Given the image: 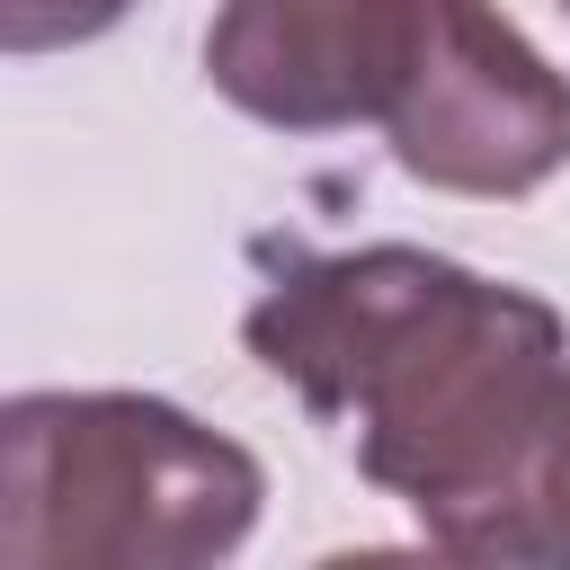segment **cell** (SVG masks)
Here are the masks:
<instances>
[{"label":"cell","instance_id":"cell-1","mask_svg":"<svg viewBox=\"0 0 570 570\" xmlns=\"http://www.w3.org/2000/svg\"><path fill=\"white\" fill-rule=\"evenodd\" d=\"M249 356L392 490L428 543L517 561L534 436L570 383V330L543 294L472 276L436 249H294L240 321Z\"/></svg>","mask_w":570,"mask_h":570},{"label":"cell","instance_id":"cell-2","mask_svg":"<svg viewBox=\"0 0 570 570\" xmlns=\"http://www.w3.org/2000/svg\"><path fill=\"white\" fill-rule=\"evenodd\" d=\"M205 80L276 134L383 125L445 196H534L570 169V80L490 0H223Z\"/></svg>","mask_w":570,"mask_h":570},{"label":"cell","instance_id":"cell-3","mask_svg":"<svg viewBox=\"0 0 570 570\" xmlns=\"http://www.w3.org/2000/svg\"><path fill=\"white\" fill-rule=\"evenodd\" d=\"M267 472L151 392L0 410V570H205L249 543Z\"/></svg>","mask_w":570,"mask_h":570},{"label":"cell","instance_id":"cell-4","mask_svg":"<svg viewBox=\"0 0 570 570\" xmlns=\"http://www.w3.org/2000/svg\"><path fill=\"white\" fill-rule=\"evenodd\" d=\"M517 561H570V383L534 436L525 499H517Z\"/></svg>","mask_w":570,"mask_h":570},{"label":"cell","instance_id":"cell-5","mask_svg":"<svg viewBox=\"0 0 570 570\" xmlns=\"http://www.w3.org/2000/svg\"><path fill=\"white\" fill-rule=\"evenodd\" d=\"M134 0H0V45L9 53H62V45H89L125 18Z\"/></svg>","mask_w":570,"mask_h":570},{"label":"cell","instance_id":"cell-6","mask_svg":"<svg viewBox=\"0 0 570 570\" xmlns=\"http://www.w3.org/2000/svg\"><path fill=\"white\" fill-rule=\"evenodd\" d=\"M561 9H570V0H561Z\"/></svg>","mask_w":570,"mask_h":570}]
</instances>
